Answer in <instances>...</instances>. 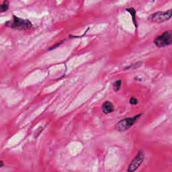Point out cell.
<instances>
[{
    "mask_svg": "<svg viewBox=\"0 0 172 172\" xmlns=\"http://www.w3.org/2000/svg\"><path fill=\"white\" fill-rule=\"evenodd\" d=\"M6 26L9 28L19 30H27L33 27V24L30 20L22 19L16 16H13L12 20L8 21Z\"/></svg>",
    "mask_w": 172,
    "mask_h": 172,
    "instance_id": "1",
    "label": "cell"
},
{
    "mask_svg": "<svg viewBox=\"0 0 172 172\" xmlns=\"http://www.w3.org/2000/svg\"><path fill=\"white\" fill-rule=\"evenodd\" d=\"M140 114H138V115L135 116L131 118H126L123 119V120H121L116 125V130L118 132H120V133L128 130L134 125L135 123L140 118Z\"/></svg>",
    "mask_w": 172,
    "mask_h": 172,
    "instance_id": "2",
    "label": "cell"
},
{
    "mask_svg": "<svg viewBox=\"0 0 172 172\" xmlns=\"http://www.w3.org/2000/svg\"><path fill=\"white\" fill-rule=\"evenodd\" d=\"M171 10L166 12H157L150 15L148 17V20L153 23H162L171 19Z\"/></svg>",
    "mask_w": 172,
    "mask_h": 172,
    "instance_id": "3",
    "label": "cell"
},
{
    "mask_svg": "<svg viewBox=\"0 0 172 172\" xmlns=\"http://www.w3.org/2000/svg\"><path fill=\"white\" fill-rule=\"evenodd\" d=\"M154 44L159 47L162 48L171 45L172 43V31L167 30L164 32L160 36L157 37L154 40Z\"/></svg>",
    "mask_w": 172,
    "mask_h": 172,
    "instance_id": "4",
    "label": "cell"
},
{
    "mask_svg": "<svg viewBox=\"0 0 172 172\" xmlns=\"http://www.w3.org/2000/svg\"><path fill=\"white\" fill-rule=\"evenodd\" d=\"M145 159V155L142 151H139L136 155L135 157L128 167L127 171L133 172L136 171L143 164Z\"/></svg>",
    "mask_w": 172,
    "mask_h": 172,
    "instance_id": "5",
    "label": "cell"
},
{
    "mask_svg": "<svg viewBox=\"0 0 172 172\" xmlns=\"http://www.w3.org/2000/svg\"><path fill=\"white\" fill-rule=\"evenodd\" d=\"M114 110V105L109 102V101H106L102 105V111L105 114H108L112 112Z\"/></svg>",
    "mask_w": 172,
    "mask_h": 172,
    "instance_id": "6",
    "label": "cell"
},
{
    "mask_svg": "<svg viewBox=\"0 0 172 172\" xmlns=\"http://www.w3.org/2000/svg\"><path fill=\"white\" fill-rule=\"evenodd\" d=\"M126 11L128 12H129L130 14L132 16V19H133V24H135V26L136 28L137 27V24H136V12H135V10L133 7H130V8H127Z\"/></svg>",
    "mask_w": 172,
    "mask_h": 172,
    "instance_id": "7",
    "label": "cell"
},
{
    "mask_svg": "<svg viewBox=\"0 0 172 172\" xmlns=\"http://www.w3.org/2000/svg\"><path fill=\"white\" fill-rule=\"evenodd\" d=\"M9 8V2L7 1H4L0 6V12H6Z\"/></svg>",
    "mask_w": 172,
    "mask_h": 172,
    "instance_id": "8",
    "label": "cell"
},
{
    "mask_svg": "<svg viewBox=\"0 0 172 172\" xmlns=\"http://www.w3.org/2000/svg\"><path fill=\"white\" fill-rule=\"evenodd\" d=\"M121 83H122V81L120 79H119V80H116L115 82L113 83V88L114 90L115 91H118L120 89L121 87Z\"/></svg>",
    "mask_w": 172,
    "mask_h": 172,
    "instance_id": "9",
    "label": "cell"
},
{
    "mask_svg": "<svg viewBox=\"0 0 172 172\" xmlns=\"http://www.w3.org/2000/svg\"><path fill=\"white\" fill-rule=\"evenodd\" d=\"M130 104H132V105H136L138 104V100H136L135 98H134V97H133V98H131L130 99Z\"/></svg>",
    "mask_w": 172,
    "mask_h": 172,
    "instance_id": "10",
    "label": "cell"
},
{
    "mask_svg": "<svg viewBox=\"0 0 172 172\" xmlns=\"http://www.w3.org/2000/svg\"><path fill=\"white\" fill-rule=\"evenodd\" d=\"M0 163H1V165H0V167H2L3 166V163L2 161H0Z\"/></svg>",
    "mask_w": 172,
    "mask_h": 172,
    "instance_id": "11",
    "label": "cell"
}]
</instances>
